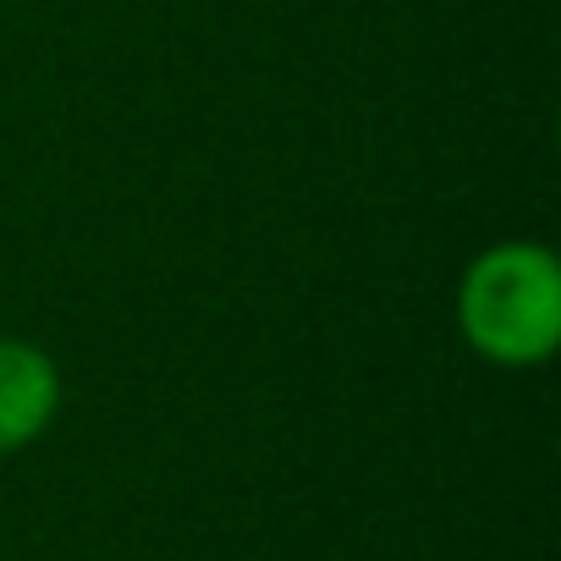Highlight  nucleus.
<instances>
[{
    "label": "nucleus",
    "instance_id": "nucleus-1",
    "mask_svg": "<svg viewBox=\"0 0 561 561\" xmlns=\"http://www.w3.org/2000/svg\"><path fill=\"white\" fill-rule=\"evenodd\" d=\"M462 342L501 364L534 369L561 342V264L545 242H495L484 248L457 287Z\"/></svg>",
    "mask_w": 561,
    "mask_h": 561
},
{
    "label": "nucleus",
    "instance_id": "nucleus-2",
    "mask_svg": "<svg viewBox=\"0 0 561 561\" xmlns=\"http://www.w3.org/2000/svg\"><path fill=\"white\" fill-rule=\"evenodd\" d=\"M61 408V375L45 347L0 336V457L34 446Z\"/></svg>",
    "mask_w": 561,
    "mask_h": 561
}]
</instances>
